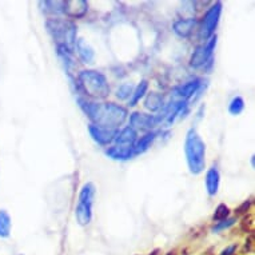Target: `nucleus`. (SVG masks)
<instances>
[{
  "label": "nucleus",
  "instance_id": "1",
  "mask_svg": "<svg viewBox=\"0 0 255 255\" xmlns=\"http://www.w3.org/2000/svg\"><path fill=\"white\" fill-rule=\"evenodd\" d=\"M78 103L90 120L99 127L118 130L128 118L127 110L115 103H96L85 98H78Z\"/></svg>",
  "mask_w": 255,
  "mask_h": 255
},
{
  "label": "nucleus",
  "instance_id": "2",
  "mask_svg": "<svg viewBox=\"0 0 255 255\" xmlns=\"http://www.w3.org/2000/svg\"><path fill=\"white\" fill-rule=\"evenodd\" d=\"M184 154L191 174L198 175L206 166V144L195 128H190L184 141Z\"/></svg>",
  "mask_w": 255,
  "mask_h": 255
},
{
  "label": "nucleus",
  "instance_id": "3",
  "mask_svg": "<svg viewBox=\"0 0 255 255\" xmlns=\"http://www.w3.org/2000/svg\"><path fill=\"white\" fill-rule=\"evenodd\" d=\"M78 85L94 99H104L110 94L107 78L94 70H83L78 75Z\"/></svg>",
  "mask_w": 255,
  "mask_h": 255
},
{
  "label": "nucleus",
  "instance_id": "4",
  "mask_svg": "<svg viewBox=\"0 0 255 255\" xmlns=\"http://www.w3.org/2000/svg\"><path fill=\"white\" fill-rule=\"evenodd\" d=\"M46 28L52 39L57 42V46H66L74 50L76 43V26L71 20L48 19L46 22Z\"/></svg>",
  "mask_w": 255,
  "mask_h": 255
},
{
  "label": "nucleus",
  "instance_id": "5",
  "mask_svg": "<svg viewBox=\"0 0 255 255\" xmlns=\"http://www.w3.org/2000/svg\"><path fill=\"white\" fill-rule=\"evenodd\" d=\"M95 198V186L85 183L82 186L78 204L75 207V218L81 226H87L92 219V204Z\"/></svg>",
  "mask_w": 255,
  "mask_h": 255
},
{
  "label": "nucleus",
  "instance_id": "6",
  "mask_svg": "<svg viewBox=\"0 0 255 255\" xmlns=\"http://www.w3.org/2000/svg\"><path fill=\"white\" fill-rule=\"evenodd\" d=\"M221 14H222V1H217L206 11L203 19L200 22V27H199L198 36L200 40L207 42L208 39L213 38L219 19H221Z\"/></svg>",
  "mask_w": 255,
  "mask_h": 255
},
{
  "label": "nucleus",
  "instance_id": "7",
  "mask_svg": "<svg viewBox=\"0 0 255 255\" xmlns=\"http://www.w3.org/2000/svg\"><path fill=\"white\" fill-rule=\"evenodd\" d=\"M167 118V110L163 107L159 115H151V113H134L130 115V127L134 128L135 131H151L152 128L159 126L162 122H165Z\"/></svg>",
  "mask_w": 255,
  "mask_h": 255
},
{
  "label": "nucleus",
  "instance_id": "8",
  "mask_svg": "<svg viewBox=\"0 0 255 255\" xmlns=\"http://www.w3.org/2000/svg\"><path fill=\"white\" fill-rule=\"evenodd\" d=\"M215 46H217V35L208 39L204 44L195 48V51L190 57V66L193 68H200L206 66L208 61H211Z\"/></svg>",
  "mask_w": 255,
  "mask_h": 255
},
{
  "label": "nucleus",
  "instance_id": "9",
  "mask_svg": "<svg viewBox=\"0 0 255 255\" xmlns=\"http://www.w3.org/2000/svg\"><path fill=\"white\" fill-rule=\"evenodd\" d=\"M118 131L119 130H109V128L99 127V126H95V124L88 126V133H90L91 138L100 146L111 144L115 141L116 135H118Z\"/></svg>",
  "mask_w": 255,
  "mask_h": 255
},
{
  "label": "nucleus",
  "instance_id": "10",
  "mask_svg": "<svg viewBox=\"0 0 255 255\" xmlns=\"http://www.w3.org/2000/svg\"><path fill=\"white\" fill-rule=\"evenodd\" d=\"M138 134L137 131L131 128L130 126L123 128L122 131H118V135L115 138V146L122 148V150H127V151H133L134 144L137 142Z\"/></svg>",
  "mask_w": 255,
  "mask_h": 255
},
{
  "label": "nucleus",
  "instance_id": "11",
  "mask_svg": "<svg viewBox=\"0 0 255 255\" xmlns=\"http://www.w3.org/2000/svg\"><path fill=\"white\" fill-rule=\"evenodd\" d=\"M88 11V3L85 0H66L63 5V14L68 18H83Z\"/></svg>",
  "mask_w": 255,
  "mask_h": 255
},
{
  "label": "nucleus",
  "instance_id": "12",
  "mask_svg": "<svg viewBox=\"0 0 255 255\" xmlns=\"http://www.w3.org/2000/svg\"><path fill=\"white\" fill-rule=\"evenodd\" d=\"M198 20L195 18H186V19H178L175 20L172 24V29L176 36H179L182 39L189 38L190 35L193 33V31L197 27Z\"/></svg>",
  "mask_w": 255,
  "mask_h": 255
},
{
  "label": "nucleus",
  "instance_id": "13",
  "mask_svg": "<svg viewBox=\"0 0 255 255\" xmlns=\"http://www.w3.org/2000/svg\"><path fill=\"white\" fill-rule=\"evenodd\" d=\"M202 87V81L200 79H195V81L187 82L186 85H180L175 91V95H178L180 98V100H189L191 99L195 94H198V91L200 90Z\"/></svg>",
  "mask_w": 255,
  "mask_h": 255
},
{
  "label": "nucleus",
  "instance_id": "14",
  "mask_svg": "<svg viewBox=\"0 0 255 255\" xmlns=\"http://www.w3.org/2000/svg\"><path fill=\"white\" fill-rule=\"evenodd\" d=\"M206 190H207V194L210 197H215L219 190V183H221V174L218 171L217 167H211L208 169L206 172Z\"/></svg>",
  "mask_w": 255,
  "mask_h": 255
},
{
  "label": "nucleus",
  "instance_id": "15",
  "mask_svg": "<svg viewBox=\"0 0 255 255\" xmlns=\"http://www.w3.org/2000/svg\"><path fill=\"white\" fill-rule=\"evenodd\" d=\"M156 137H158V133L150 131V133H147L146 135H143L141 139H137V142L134 144V155H141L143 152H146L147 150L151 147V144L154 143Z\"/></svg>",
  "mask_w": 255,
  "mask_h": 255
},
{
  "label": "nucleus",
  "instance_id": "16",
  "mask_svg": "<svg viewBox=\"0 0 255 255\" xmlns=\"http://www.w3.org/2000/svg\"><path fill=\"white\" fill-rule=\"evenodd\" d=\"M165 98L163 95L158 94V92H150L147 94L146 99H144V107L151 113H156V111H162V109L165 107Z\"/></svg>",
  "mask_w": 255,
  "mask_h": 255
},
{
  "label": "nucleus",
  "instance_id": "17",
  "mask_svg": "<svg viewBox=\"0 0 255 255\" xmlns=\"http://www.w3.org/2000/svg\"><path fill=\"white\" fill-rule=\"evenodd\" d=\"M75 50L83 63H92L95 57V52L94 50H92V48H91L90 46L83 40V39H76Z\"/></svg>",
  "mask_w": 255,
  "mask_h": 255
},
{
  "label": "nucleus",
  "instance_id": "18",
  "mask_svg": "<svg viewBox=\"0 0 255 255\" xmlns=\"http://www.w3.org/2000/svg\"><path fill=\"white\" fill-rule=\"evenodd\" d=\"M106 155L113 159V161H128V159H131L134 156V152L122 150V148H119L116 146H113L106 150Z\"/></svg>",
  "mask_w": 255,
  "mask_h": 255
},
{
  "label": "nucleus",
  "instance_id": "19",
  "mask_svg": "<svg viewBox=\"0 0 255 255\" xmlns=\"http://www.w3.org/2000/svg\"><path fill=\"white\" fill-rule=\"evenodd\" d=\"M12 228V219L5 210H0V238H8Z\"/></svg>",
  "mask_w": 255,
  "mask_h": 255
},
{
  "label": "nucleus",
  "instance_id": "20",
  "mask_svg": "<svg viewBox=\"0 0 255 255\" xmlns=\"http://www.w3.org/2000/svg\"><path fill=\"white\" fill-rule=\"evenodd\" d=\"M147 90H148V82L147 81H142L139 85H137V88L133 91V94H131V99L128 102V106H137L141 99H143L147 94Z\"/></svg>",
  "mask_w": 255,
  "mask_h": 255
},
{
  "label": "nucleus",
  "instance_id": "21",
  "mask_svg": "<svg viewBox=\"0 0 255 255\" xmlns=\"http://www.w3.org/2000/svg\"><path fill=\"white\" fill-rule=\"evenodd\" d=\"M39 4L42 7H46L43 8V12L44 14H52V15H57V14H63V5H64V1H40Z\"/></svg>",
  "mask_w": 255,
  "mask_h": 255
},
{
  "label": "nucleus",
  "instance_id": "22",
  "mask_svg": "<svg viewBox=\"0 0 255 255\" xmlns=\"http://www.w3.org/2000/svg\"><path fill=\"white\" fill-rule=\"evenodd\" d=\"M245 110V100L241 96L232 98L230 104H228V113L231 115H239Z\"/></svg>",
  "mask_w": 255,
  "mask_h": 255
},
{
  "label": "nucleus",
  "instance_id": "23",
  "mask_svg": "<svg viewBox=\"0 0 255 255\" xmlns=\"http://www.w3.org/2000/svg\"><path fill=\"white\" fill-rule=\"evenodd\" d=\"M228 214H230V208L227 207L226 204L221 203L215 208V213L213 215V219L215 222H221V221H225L228 218Z\"/></svg>",
  "mask_w": 255,
  "mask_h": 255
},
{
  "label": "nucleus",
  "instance_id": "24",
  "mask_svg": "<svg viewBox=\"0 0 255 255\" xmlns=\"http://www.w3.org/2000/svg\"><path fill=\"white\" fill-rule=\"evenodd\" d=\"M133 85H119L118 90H116V98L120 100H126L131 98V94H133Z\"/></svg>",
  "mask_w": 255,
  "mask_h": 255
},
{
  "label": "nucleus",
  "instance_id": "25",
  "mask_svg": "<svg viewBox=\"0 0 255 255\" xmlns=\"http://www.w3.org/2000/svg\"><path fill=\"white\" fill-rule=\"evenodd\" d=\"M235 223H236L235 218H227V219H225V221L217 222V225L211 228V231L213 232L223 231V230H226V228H230L231 226H234Z\"/></svg>",
  "mask_w": 255,
  "mask_h": 255
},
{
  "label": "nucleus",
  "instance_id": "26",
  "mask_svg": "<svg viewBox=\"0 0 255 255\" xmlns=\"http://www.w3.org/2000/svg\"><path fill=\"white\" fill-rule=\"evenodd\" d=\"M235 250H236V245H231L226 247L225 250L221 253V255H234L235 254Z\"/></svg>",
  "mask_w": 255,
  "mask_h": 255
}]
</instances>
